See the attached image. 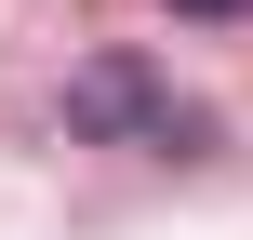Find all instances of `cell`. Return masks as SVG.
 <instances>
[{
	"label": "cell",
	"mask_w": 253,
	"mask_h": 240,
	"mask_svg": "<svg viewBox=\"0 0 253 240\" xmlns=\"http://www.w3.org/2000/svg\"><path fill=\"white\" fill-rule=\"evenodd\" d=\"M67 120H80V134H147V147H173V134H187V107H173L147 67H80Z\"/></svg>",
	"instance_id": "cell-1"
},
{
	"label": "cell",
	"mask_w": 253,
	"mask_h": 240,
	"mask_svg": "<svg viewBox=\"0 0 253 240\" xmlns=\"http://www.w3.org/2000/svg\"><path fill=\"white\" fill-rule=\"evenodd\" d=\"M173 13H213V27H227V13H253V0H173Z\"/></svg>",
	"instance_id": "cell-2"
}]
</instances>
